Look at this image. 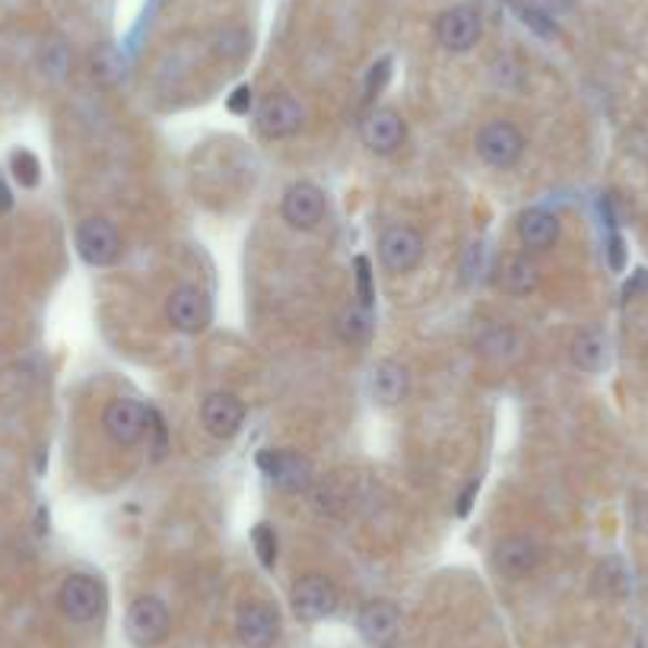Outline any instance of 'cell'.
Masks as SVG:
<instances>
[{
	"label": "cell",
	"mask_w": 648,
	"mask_h": 648,
	"mask_svg": "<svg viewBox=\"0 0 648 648\" xmlns=\"http://www.w3.org/2000/svg\"><path fill=\"white\" fill-rule=\"evenodd\" d=\"M61 610L74 623H93L105 613V588L93 575H70L61 585Z\"/></svg>",
	"instance_id": "obj_4"
},
{
	"label": "cell",
	"mask_w": 648,
	"mask_h": 648,
	"mask_svg": "<svg viewBox=\"0 0 648 648\" xmlns=\"http://www.w3.org/2000/svg\"><path fill=\"white\" fill-rule=\"evenodd\" d=\"M474 146H477V156L487 166H493V169H511L521 159V153H524V134L511 121L496 118V121H487L477 131Z\"/></svg>",
	"instance_id": "obj_2"
},
{
	"label": "cell",
	"mask_w": 648,
	"mask_h": 648,
	"mask_svg": "<svg viewBox=\"0 0 648 648\" xmlns=\"http://www.w3.org/2000/svg\"><path fill=\"white\" fill-rule=\"evenodd\" d=\"M378 258L391 274H411L423 261V235L414 226H388L378 238Z\"/></svg>",
	"instance_id": "obj_9"
},
{
	"label": "cell",
	"mask_w": 648,
	"mask_h": 648,
	"mask_svg": "<svg viewBox=\"0 0 648 648\" xmlns=\"http://www.w3.org/2000/svg\"><path fill=\"white\" fill-rule=\"evenodd\" d=\"M480 33H483V20L467 3L445 10L436 23V39L445 51H470L480 42Z\"/></svg>",
	"instance_id": "obj_13"
},
{
	"label": "cell",
	"mask_w": 648,
	"mask_h": 648,
	"mask_svg": "<svg viewBox=\"0 0 648 648\" xmlns=\"http://www.w3.org/2000/svg\"><path fill=\"white\" fill-rule=\"evenodd\" d=\"M337 337L344 340V344H366L372 334V315L366 306H344L340 312H337Z\"/></svg>",
	"instance_id": "obj_21"
},
{
	"label": "cell",
	"mask_w": 648,
	"mask_h": 648,
	"mask_svg": "<svg viewBox=\"0 0 648 648\" xmlns=\"http://www.w3.org/2000/svg\"><path fill=\"white\" fill-rule=\"evenodd\" d=\"M337 588L331 579H324L319 572H309L302 575L296 585H293V610L302 623H319L327 620L334 610H337Z\"/></svg>",
	"instance_id": "obj_7"
},
{
	"label": "cell",
	"mask_w": 648,
	"mask_h": 648,
	"mask_svg": "<svg viewBox=\"0 0 648 648\" xmlns=\"http://www.w3.org/2000/svg\"><path fill=\"white\" fill-rule=\"evenodd\" d=\"M595 582H598V592L607 595V598L626 595V569H623V562H620V559H607V562H601Z\"/></svg>",
	"instance_id": "obj_23"
},
{
	"label": "cell",
	"mask_w": 648,
	"mask_h": 648,
	"mask_svg": "<svg viewBox=\"0 0 648 648\" xmlns=\"http://www.w3.org/2000/svg\"><path fill=\"white\" fill-rule=\"evenodd\" d=\"M283 220L293 226V230H315L324 220V210H327V197L319 185L312 182H296V185L286 187L283 194Z\"/></svg>",
	"instance_id": "obj_10"
},
{
	"label": "cell",
	"mask_w": 648,
	"mask_h": 648,
	"mask_svg": "<svg viewBox=\"0 0 648 648\" xmlns=\"http://www.w3.org/2000/svg\"><path fill=\"white\" fill-rule=\"evenodd\" d=\"M230 112L232 115H248L251 112V87H238L230 95Z\"/></svg>",
	"instance_id": "obj_30"
},
{
	"label": "cell",
	"mask_w": 648,
	"mask_h": 648,
	"mask_svg": "<svg viewBox=\"0 0 648 648\" xmlns=\"http://www.w3.org/2000/svg\"><path fill=\"white\" fill-rule=\"evenodd\" d=\"M518 238L528 251H547L559 238V220L550 210L531 207L518 217Z\"/></svg>",
	"instance_id": "obj_18"
},
{
	"label": "cell",
	"mask_w": 648,
	"mask_h": 648,
	"mask_svg": "<svg viewBox=\"0 0 648 648\" xmlns=\"http://www.w3.org/2000/svg\"><path fill=\"white\" fill-rule=\"evenodd\" d=\"M200 419H204V429L213 439H232L245 423V404L230 391H217L204 401Z\"/></svg>",
	"instance_id": "obj_16"
},
{
	"label": "cell",
	"mask_w": 648,
	"mask_h": 648,
	"mask_svg": "<svg viewBox=\"0 0 648 648\" xmlns=\"http://www.w3.org/2000/svg\"><path fill=\"white\" fill-rule=\"evenodd\" d=\"M531 3L544 13H562V10H572L579 0H531Z\"/></svg>",
	"instance_id": "obj_31"
},
{
	"label": "cell",
	"mask_w": 648,
	"mask_h": 648,
	"mask_svg": "<svg viewBox=\"0 0 648 648\" xmlns=\"http://www.w3.org/2000/svg\"><path fill=\"white\" fill-rule=\"evenodd\" d=\"M166 315H169V324L182 334H200L210 319H213V302L210 296L200 289V286H179L172 289L169 302H166Z\"/></svg>",
	"instance_id": "obj_6"
},
{
	"label": "cell",
	"mask_w": 648,
	"mask_h": 648,
	"mask_svg": "<svg viewBox=\"0 0 648 648\" xmlns=\"http://www.w3.org/2000/svg\"><path fill=\"white\" fill-rule=\"evenodd\" d=\"M477 490H480V483H477V480H474V483H467V490H464L462 500H458V515H467V511H470Z\"/></svg>",
	"instance_id": "obj_33"
},
{
	"label": "cell",
	"mask_w": 648,
	"mask_h": 648,
	"mask_svg": "<svg viewBox=\"0 0 648 648\" xmlns=\"http://www.w3.org/2000/svg\"><path fill=\"white\" fill-rule=\"evenodd\" d=\"M302 121H306V112L293 95H268L255 112L258 131L271 140L293 138L302 128Z\"/></svg>",
	"instance_id": "obj_12"
},
{
	"label": "cell",
	"mask_w": 648,
	"mask_h": 648,
	"mask_svg": "<svg viewBox=\"0 0 648 648\" xmlns=\"http://www.w3.org/2000/svg\"><path fill=\"white\" fill-rule=\"evenodd\" d=\"M357 626L370 643H388L401 626V610L391 601H372L360 610Z\"/></svg>",
	"instance_id": "obj_19"
},
{
	"label": "cell",
	"mask_w": 648,
	"mask_h": 648,
	"mask_svg": "<svg viewBox=\"0 0 648 648\" xmlns=\"http://www.w3.org/2000/svg\"><path fill=\"white\" fill-rule=\"evenodd\" d=\"M493 566L503 579H528L537 566H541V544L534 537H506L500 541V547L493 550Z\"/></svg>",
	"instance_id": "obj_15"
},
{
	"label": "cell",
	"mask_w": 648,
	"mask_h": 648,
	"mask_svg": "<svg viewBox=\"0 0 648 648\" xmlns=\"http://www.w3.org/2000/svg\"><path fill=\"white\" fill-rule=\"evenodd\" d=\"M353 268H357V299H360V306L372 309V302H375V286H372L370 258L360 255V258L353 261Z\"/></svg>",
	"instance_id": "obj_26"
},
{
	"label": "cell",
	"mask_w": 648,
	"mask_h": 648,
	"mask_svg": "<svg viewBox=\"0 0 648 648\" xmlns=\"http://www.w3.org/2000/svg\"><path fill=\"white\" fill-rule=\"evenodd\" d=\"M391 77V61L388 57H381L375 67L370 70V80H366V90H370V95H375L381 87H385V80Z\"/></svg>",
	"instance_id": "obj_29"
},
{
	"label": "cell",
	"mask_w": 648,
	"mask_h": 648,
	"mask_svg": "<svg viewBox=\"0 0 648 648\" xmlns=\"http://www.w3.org/2000/svg\"><path fill=\"white\" fill-rule=\"evenodd\" d=\"M7 207H10V191L0 182V210H7Z\"/></svg>",
	"instance_id": "obj_36"
},
{
	"label": "cell",
	"mask_w": 648,
	"mask_h": 648,
	"mask_svg": "<svg viewBox=\"0 0 648 648\" xmlns=\"http://www.w3.org/2000/svg\"><path fill=\"white\" fill-rule=\"evenodd\" d=\"M93 70L95 77H102L105 83H115L125 70H121V61H115V54L105 48V51H99V57L93 61Z\"/></svg>",
	"instance_id": "obj_28"
},
{
	"label": "cell",
	"mask_w": 648,
	"mask_h": 648,
	"mask_svg": "<svg viewBox=\"0 0 648 648\" xmlns=\"http://www.w3.org/2000/svg\"><path fill=\"white\" fill-rule=\"evenodd\" d=\"M258 467L274 480V487H280L283 493H306L315 483V467L293 449H264L258 452Z\"/></svg>",
	"instance_id": "obj_1"
},
{
	"label": "cell",
	"mask_w": 648,
	"mask_h": 648,
	"mask_svg": "<svg viewBox=\"0 0 648 648\" xmlns=\"http://www.w3.org/2000/svg\"><path fill=\"white\" fill-rule=\"evenodd\" d=\"M10 169H13V176H16V182L26 187H36L39 185V159L29 153V150H16L13 156H10Z\"/></svg>",
	"instance_id": "obj_25"
},
{
	"label": "cell",
	"mask_w": 648,
	"mask_h": 648,
	"mask_svg": "<svg viewBox=\"0 0 648 648\" xmlns=\"http://www.w3.org/2000/svg\"><path fill=\"white\" fill-rule=\"evenodd\" d=\"M125 626H128V636H131L134 646L153 648L169 636L172 617H169V607L159 598H138L128 607Z\"/></svg>",
	"instance_id": "obj_3"
},
{
	"label": "cell",
	"mask_w": 648,
	"mask_h": 648,
	"mask_svg": "<svg viewBox=\"0 0 648 648\" xmlns=\"http://www.w3.org/2000/svg\"><path fill=\"white\" fill-rule=\"evenodd\" d=\"M251 541H255V554L261 559V566H264V569H274V562H277V531H274L268 521H261V524L255 528Z\"/></svg>",
	"instance_id": "obj_24"
},
{
	"label": "cell",
	"mask_w": 648,
	"mask_h": 648,
	"mask_svg": "<svg viewBox=\"0 0 648 648\" xmlns=\"http://www.w3.org/2000/svg\"><path fill=\"white\" fill-rule=\"evenodd\" d=\"M238 643L248 648H271L280 636V610L268 601L245 604L235 617Z\"/></svg>",
	"instance_id": "obj_11"
},
{
	"label": "cell",
	"mask_w": 648,
	"mask_h": 648,
	"mask_svg": "<svg viewBox=\"0 0 648 648\" xmlns=\"http://www.w3.org/2000/svg\"><path fill=\"white\" fill-rule=\"evenodd\" d=\"M372 401L381 407H398L411 391V372L398 360H378L370 375Z\"/></svg>",
	"instance_id": "obj_17"
},
{
	"label": "cell",
	"mask_w": 648,
	"mask_h": 648,
	"mask_svg": "<svg viewBox=\"0 0 648 648\" xmlns=\"http://www.w3.org/2000/svg\"><path fill=\"white\" fill-rule=\"evenodd\" d=\"M610 268L623 271V238L620 235H610Z\"/></svg>",
	"instance_id": "obj_32"
},
{
	"label": "cell",
	"mask_w": 648,
	"mask_h": 648,
	"mask_svg": "<svg viewBox=\"0 0 648 648\" xmlns=\"http://www.w3.org/2000/svg\"><path fill=\"white\" fill-rule=\"evenodd\" d=\"M77 251L87 264L108 268L121 255V235L115 230V223H108L105 217H90L77 226Z\"/></svg>",
	"instance_id": "obj_5"
},
{
	"label": "cell",
	"mask_w": 648,
	"mask_h": 648,
	"mask_svg": "<svg viewBox=\"0 0 648 648\" xmlns=\"http://www.w3.org/2000/svg\"><path fill=\"white\" fill-rule=\"evenodd\" d=\"M572 363L582 372H601L607 366V337L601 327H585L572 340Z\"/></svg>",
	"instance_id": "obj_20"
},
{
	"label": "cell",
	"mask_w": 648,
	"mask_h": 648,
	"mask_svg": "<svg viewBox=\"0 0 648 648\" xmlns=\"http://www.w3.org/2000/svg\"><path fill=\"white\" fill-rule=\"evenodd\" d=\"M537 264L531 261V258H509L506 261V268H503V289H509L515 296H524V293H531V289H537Z\"/></svg>",
	"instance_id": "obj_22"
},
{
	"label": "cell",
	"mask_w": 648,
	"mask_h": 648,
	"mask_svg": "<svg viewBox=\"0 0 648 648\" xmlns=\"http://www.w3.org/2000/svg\"><path fill=\"white\" fill-rule=\"evenodd\" d=\"M360 138L378 156H391L404 138H407V125L394 108H375L366 115V121L360 125Z\"/></svg>",
	"instance_id": "obj_14"
},
{
	"label": "cell",
	"mask_w": 648,
	"mask_h": 648,
	"mask_svg": "<svg viewBox=\"0 0 648 648\" xmlns=\"http://www.w3.org/2000/svg\"><path fill=\"white\" fill-rule=\"evenodd\" d=\"M639 289H648V271H639V274L633 277V283H626L623 296H626V299H633V296H636Z\"/></svg>",
	"instance_id": "obj_34"
},
{
	"label": "cell",
	"mask_w": 648,
	"mask_h": 648,
	"mask_svg": "<svg viewBox=\"0 0 648 648\" xmlns=\"http://www.w3.org/2000/svg\"><path fill=\"white\" fill-rule=\"evenodd\" d=\"M515 13L531 26V29H537L541 36H556V23L550 20V13H544V10H537V7H524V3H515Z\"/></svg>",
	"instance_id": "obj_27"
},
{
	"label": "cell",
	"mask_w": 648,
	"mask_h": 648,
	"mask_svg": "<svg viewBox=\"0 0 648 648\" xmlns=\"http://www.w3.org/2000/svg\"><path fill=\"white\" fill-rule=\"evenodd\" d=\"M636 521H639V528L648 534V496L639 503V511H636Z\"/></svg>",
	"instance_id": "obj_35"
},
{
	"label": "cell",
	"mask_w": 648,
	"mask_h": 648,
	"mask_svg": "<svg viewBox=\"0 0 648 648\" xmlns=\"http://www.w3.org/2000/svg\"><path fill=\"white\" fill-rule=\"evenodd\" d=\"M102 426L115 445L131 449L143 439V432H150V411L134 398H115L102 414Z\"/></svg>",
	"instance_id": "obj_8"
}]
</instances>
